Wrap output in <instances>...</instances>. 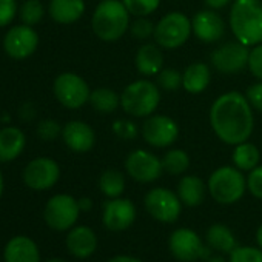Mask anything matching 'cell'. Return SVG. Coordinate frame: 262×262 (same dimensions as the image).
Segmentation results:
<instances>
[{
    "mask_svg": "<svg viewBox=\"0 0 262 262\" xmlns=\"http://www.w3.org/2000/svg\"><path fill=\"white\" fill-rule=\"evenodd\" d=\"M210 123L219 141L234 147L248 141L253 133V108L244 94L237 91L224 93L210 108Z\"/></svg>",
    "mask_w": 262,
    "mask_h": 262,
    "instance_id": "1",
    "label": "cell"
},
{
    "mask_svg": "<svg viewBox=\"0 0 262 262\" xmlns=\"http://www.w3.org/2000/svg\"><path fill=\"white\" fill-rule=\"evenodd\" d=\"M228 22L236 40L247 47L262 43V0H234Z\"/></svg>",
    "mask_w": 262,
    "mask_h": 262,
    "instance_id": "2",
    "label": "cell"
},
{
    "mask_svg": "<svg viewBox=\"0 0 262 262\" xmlns=\"http://www.w3.org/2000/svg\"><path fill=\"white\" fill-rule=\"evenodd\" d=\"M129 24V13L122 0H102L91 17L93 31L103 42L122 39Z\"/></svg>",
    "mask_w": 262,
    "mask_h": 262,
    "instance_id": "3",
    "label": "cell"
},
{
    "mask_svg": "<svg viewBox=\"0 0 262 262\" xmlns=\"http://www.w3.org/2000/svg\"><path fill=\"white\" fill-rule=\"evenodd\" d=\"M161 102V88L147 79L135 80L126 85L120 94V106L133 117L151 116Z\"/></svg>",
    "mask_w": 262,
    "mask_h": 262,
    "instance_id": "4",
    "label": "cell"
},
{
    "mask_svg": "<svg viewBox=\"0 0 262 262\" xmlns=\"http://www.w3.org/2000/svg\"><path fill=\"white\" fill-rule=\"evenodd\" d=\"M207 188L217 204L231 205L245 194L247 178L236 167H219L208 178Z\"/></svg>",
    "mask_w": 262,
    "mask_h": 262,
    "instance_id": "5",
    "label": "cell"
},
{
    "mask_svg": "<svg viewBox=\"0 0 262 262\" xmlns=\"http://www.w3.org/2000/svg\"><path fill=\"white\" fill-rule=\"evenodd\" d=\"M80 214L79 202L71 194L59 193L51 196L43 208L45 224L54 231H68L71 230Z\"/></svg>",
    "mask_w": 262,
    "mask_h": 262,
    "instance_id": "6",
    "label": "cell"
},
{
    "mask_svg": "<svg viewBox=\"0 0 262 262\" xmlns=\"http://www.w3.org/2000/svg\"><path fill=\"white\" fill-rule=\"evenodd\" d=\"M191 33V20L185 14L174 11L165 14L156 24L153 37L161 48L174 50L182 47L188 40Z\"/></svg>",
    "mask_w": 262,
    "mask_h": 262,
    "instance_id": "7",
    "label": "cell"
},
{
    "mask_svg": "<svg viewBox=\"0 0 262 262\" xmlns=\"http://www.w3.org/2000/svg\"><path fill=\"white\" fill-rule=\"evenodd\" d=\"M168 248L171 254L181 262H196L199 259L207 260L211 256V248L205 245L201 236L191 228H178L170 234Z\"/></svg>",
    "mask_w": 262,
    "mask_h": 262,
    "instance_id": "8",
    "label": "cell"
},
{
    "mask_svg": "<svg viewBox=\"0 0 262 262\" xmlns=\"http://www.w3.org/2000/svg\"><path fill=\"white\" fill-rule=\"evenodd\" d=\"M53 93L60 105L68 110H77L88 103L91 90L83 77L76 73H62L53 82Z\"/></svg>",
    "mask_w": 262,
    "mask_h": 262,
    "instance_id": "9",
    "label": "cell"
},
{
    "mask_svg": "<svg viewBox=\"0 0 262 262\" xmlns=\"http://www.w3.org/2000/svg\"><path fill=\"white\" fill-rule=\"evenodd\" d=\"M144 205L150 216L162 224L176 222L182 211V202L178 193L164 187H156L150 190L145 194Z\"/></svg>",
    "mask_w": 262,
    "mask_h": 262,
    "instance_id": "10",
    "label": "cell"
},
{
    "mask_svg": "<svg viewBox=\"0 0 262 262\" xmlns=\"http://www.w3.org/2000/svg\"><path fill=\"white\" fill-rule=\"evenodd\" d=\"M24 184L34 191H47L60 179V167L51 158H36L27 164L22 173Z\"/></svg>",
    "mask_w": 262,
    "mask_h": 262,
    "instance_id": "11",
    "label": "cell"
},
{
    "mask_svg": "<svg viewBox=\"0 0 262 262\" xmlns=\"http://www.w3.org/2000/svg\"><path fill=\"white\" fill-rule=\"evenodd\" d=\"M126 174L141 184H150L161 178L164 167L162 159L147 150H135L125 159Z\"/></svg>",
    "mask_w": 262,
    "mask_h": 262,
    "instance_id": "12",
    "label": "cell"
},
{
    "mask_svg": "<svg viewBox=\"0 0 262 262\" xmlns=\"http://www.w3.org/2000/svg\"><path fill=\"white\" fill-rule=\"evenodd\" d=\"M144 141L155 148H165L176 142L179 126L174 119L164 114H151L142 125Z\"/></svg>",
    "mask_w": 262,
    "mask_h": 262,
    "instance_id": "13",
    "label": "cell"
},
{
    "mask_svg": "<svg viewBox=\"0 0 262 262\" xmlns=\"http://www.w3.org/2000/svg\"><path fill=\"white\" fill-rule=\"evenodd\" d=\"M39 47V34L33 27L16 25L4 36V51L16 60H25L36 53Z\"/></svg>",
    "mask_w": 262,
    "mask_h": 262,
    "instance_id": "14",
    "label": "cell"
},
{
    "mask_svg": "<svg viewBox=\"0 0 262 262\" xmlns=\"http://www.w3.org/2000/svg\"><path fill=\"white\" fill-rule=\"evenodd\" d=\"M248 48L239 40L227 42L211 53V65L222 74H236L248 67Z\"/></svg>",
    "mask_w": 262,
    "mask_h": 262,
    "instance_id": "15",
    "label": "cell"
},
{
    "mask_svg": "<svg viewBox=\"0 0 262 262\" xmlns=\"http://www.w3.org/2000/svg\"><path fill=\"white\" fill-rule=\"evenodd\" d=\"M136 221V205L129 199L114 198L108 199L103 204L102 222L103 225L114 233L125 231Z\"/></svg>",
    "mask_w": 262,
    "mask_h": 262,
    "instance_id": "16",
    "label": "cell"
},
{
    "mask_svg": "<svg viewBox=\"0 0 262 262\" xmlns=\"http://www.w3.org/2000/svg\"><path fill=\"white\" fill-rule=\"evenodd\" d=\"M193 34L204 43H216L225 34V24L214 10H204L191 19Z\"/></svg>",
    "mask_w": 262,
    "mask_h": 262,
    "instance_id": "17",
    "label": "cell"
},
{
    "mask_svg": "<svg viewBox=\"0 0 262 262\" xmlns=\"http://www.w3.org/2000/svg\"><path fill=\"white\" fill-rule=\"evenodd\" d=\"M62 139L73 153H88L96 144V133L86 122L70 120L62 128Z\"/></svg>",
    "mask_w": 262,
    "mask_h": 262,
    "instance_id": "18",
    "label": "cell"
},
{
    "mask_svg": "<svg viewBox=\"0 0 262 262\" xmlns=\"http://www.w3.org/2000/svg\"><path fill=\"white\" fill-rule=\"evenodd\" d=\"M65 244L71 256L76 259H88L97 250V236L91 227L74 225L71 230H68Z\"/></svg>",
    "mask_w": 262,
    "mask_h": 262,
    "instance_id": "19",
    "label": "cell"
},
{
    "mask_svg": "<svg viewBox=\"0 0 262 262\" xmlns=\"http://www.w3.org/2000/svg\"><path fill=\"white\" fill-rule=\"evenodd\" d=\"M4 262H42L40 248L30 236H13L4 247Z\"/></svg>",
    "mask_w": 262,
    "mask_h": 262,
    "instance_id": "20",
    "label": "cell"
},
{
    "mask_svg": "<svg viewBox=\"0 0 262 262\" xmlns=\"http://www.w3.org/2000/svg\"><path fill=\"white\" fill-rule=\"evenodd\" d=\"M27 138L17 126L0 128V164H10L16 161L25 150Z\"/></svg>",
    "mask_w": 262,
    "mask_h": 262,
    "instance_id": "21",
    "label": "cell"
},
{
    "mask_svg": "<svg viewBox=\"0 0 262 262\" xmlns=\"http://www.w3.org/2000/svg\"><path fill=\"white\" fill-rule=\"evenodd\" d=\"M50 17L60 25H71L85 14V0H50Z\"/></svg>",
    "mask_w": 262,
    "mask_h": 262,
    "instance_id": "22",
    "label": "cell"
},
{
    "mask_svg": "<svg viewBox=\"0 0 262 262\" xmlns=\"http://www.w3.org/2000/svg\"><path fill=\"white\" fill-rule=\"evenodd\" d=\"M135 65L142 76H156L164 67V53L158 43H144L135 57Z\"/></svg>",
    "mask_w": 262,
    "mask_h": 262,
    "instance_id": "23",
    "label": "cell"
},
{
    "mask_svg": "<svg viewBox=\"0 0 262 262\" xmlns=\"http://www.w3.org/2000/svg\"><path fill=\"white\" fill-rule=\"evenodd\" d=\"M210 82H211V71L207 63L194 62L188 65L182 73V86L191 94L204 93L208 88Z\"/></svg>",
    "mask_w": 262,
    "mask_h": 262,
    "instance_id": "24",
    "label": "cell"
},
{
    "mask_svg": "<svg viewBox=\"0 0 262 262\" xmlns=\"http://www.w3.org/2000/svg\"><path fill=\"white\" fill-rule=\"evenodd\" d=\"M207 185L198 176H184L178 184V196L187 207H198L204 202Z\"/></svg>",
    "mask_w": 262,
    "mask_h": 262,
    "instance_id": "25",
    "label": "cell"
},
{
    "mask_svg": "<svg viewBox=\"0 0 262 262\" xmlns=\"http://www.w3.org/2000/svg\"><path fill=\"white\" fill-rule=\"evenodd\" d=\"M207 245L219 253H231L237 247V239L233 231L224 224H213L208 227L205 234Z\"/></svg>",
    "mask_w": 262,
    "mask_h": 262,
    "instance_id": "26",
    "label": "cell"
},
{
    "mask_svg": "<svg viewBox=\"0 0 262 262\" xmlns=\"http://www.w3.org/2000/svg\"><path fill=\"white\" fill-rule=\"evenodd\" d=\"M88 103L100 114H110L120 106V96L106 86H99L91 91Z\"/></svg>",
    "mask_w": 262,
    "mask_h": 262,
    "instance_id": "27",
    "label": "cell"
},
{
    "mask_svg": "<svg viewBox=\"0 0 262 262\" xmlns=\"http://www.w3.org/2000/svg\"><path fill=\"white\" fill-rule=\"evenodd\" d=\"M231 159H233L234 167L239 168L241 171H251L253 168H256L259 165L260 153L254 144H250L245 141L242 144L234 145Z\"/></svg>",
    "mask_w": 262,
    "mask_h": 262,
    "instance_id": "28",
    "label": "cell"
},
{
    "mask_svg": "<svg viewBox=\"0 0 262 262\" xmlns=\"http://www.w3.org/2000/svg\"><path fill=\"white\" fill-rule=\"evenodd\" d=\"M99 188L108 198H120L125 191V176L117 170H106L99 178Z\"/></svg>",
    "mask_w": 262,
    "mask_h": 262,
    "instance_id": "29",
    "label": "cell"
},
{
    "mask_svg": "<svg viewBox=\"0 0 262 262\" xmlns=\"http://www.w3.org/2000/svg\"><path fill=\"white\" fill-rule=\"evenodd\" d=\"M162 167H164V171H167L171 176L184 174L190 167V156L187 155V151L179 150V148L170 150L162 158Z\"/></svg>",
    "mask_w": 262,
    "mask_h": 262,
    "instance_id": "30",
    "label": "cell"
},
{
    "mask_svg": "<svg viewBox=\"0 0 262 262\" xmlns=\"http://www.w3.org/2000/svg\"><path fill=\"white\" fill-rule=\"evenodd\" d=\"M45 16V8L40 0H25L19 7V17L24 25L34 27L42 22Z\"/></svg>",
    "mask_w": 262,
    "mask_h": 262,
    "instance_id": "31",
    "label": "cell"
},
{
    "mask_svg": "<svg viewBox=\"0 0 262 262\" xmlns=\"http://www.w3.org/2000/svg\"><path fill=\"white\" fill-rule=\"evenodd\" d=\"M122 2L128 13L136 17H147L153 14L161 5V0H122Z\"/></svg>",
    "mask_w": 262,
    "mask_h": 262,
    "instance_id": "32",
    "label": "cell"
},
{
    "mask_svg": "<svg viewBox=\"0 0 262 262\" xmlns=\"http://www.w3.org/2000/svg\"><path fill=\"white\" fill-rule=\"evenodd\" d=\"M156 83L164 91H176L182 86V73L174 68H162V71L156 74Z\"/></svg>",
    "mask_w": 262,
    "mask_h": 262,
    "instance_id": "33",
    "label": "cell"
},
{
    "mask_svg": "<svg viewBox=\"0 0 262 262\" xmlns=\"http://www.w3.org/2000/svg\"><path fill=\"white\" fill-rule=\"evenodd\" d=\"M155 28H156V25L147 17H136L135 22L129 24L131 36H133L136 40H141V42L148 40L150 37H153L155 36Z\"/></svg>",
    "mask_w": 262,
    "mask_h": 262,
    "instance_id": "34",
    "label": "cell"
},
{
    "mask_svg": "<svg viewBox=\"0 0 262 262\" xmlns=\"http://www.w3.org/2000/svg\"><path fill=\"white\" fill-rule=\"evenodd\" d=\"M228 262H262L260 247H236L230 253Z\"/></svg>",
    "mask_w": 262,
    "mask_h": 262,
    "instance_id": "35",
    "label": "cell"
},
{
    "mask_svg": "<svg viewBox=\"0 0 262 262\" xmlns=\"http://www.w3.org/2000/svg\"><path fill=\"white\" fill-rule=\"evenodd\" d=\"M113 133L122 139V141H133L139 129H138V125L133 122V120H128V119H117L114 123H113Z\"/></svg>",
    "mask_w": 262,
    "mask_h": 262,
    "instance_id": "36",
    "label": "cell"
},
{
    "mask_svg": "<svg viewBox=\"0 0 262 262\" xmlns=\"http://www.w3.org/2000/svg\"><path fill=\"white\" fill-rule=\"evenodd\" d=\"M62 125L54 120V119H45L37 125V136L42 141L51 142L54 139H57L59 136H62Z\"/></svg>",
    "mask_w": 262,
    "mask_h": 262,
    "instance_id": "37",
    "label": "cell"
},
{
    "mask_svg": "<svg viewBox=\"0 0 262 262\" xmlns=\"http://www.w3.org/2000/svg\"><path fill=\"white\" fill-rule=\"evenodd\" d=\"M19 14L17 0H0V28L8 27Z\"/></svg>",
    "mask_w": 262,
    "mask_h": 262,
    "instance_id": "38",
    "label": "cell"
},
{
    "mask_svg": "<svg viewBox=\"0 0 262 262\" xmlns=\"http://www.w3.org/2000/svg\"><path fill=\"white\" fill-rule=\"evenodd\" d=\"M247 188L251 193V196L262 199V165H257L256 168L248 171Z\"/></svg>",
    "mask_w": 262,
    "mask_h": 262,
    "instance_id": "39",
    "label": "cell"
},
{
    "mask_svg": "<svg viewBox=\"0 0 262 262\" xmlns=\"http://www.w3.org/2000/svg\"><path fill=\"white\" fill-rule=\"evenodd\" d=\"M248 70L256 79L262 80V43H259L250 50Z\"/></svg>",
    "mask_w": 262,
    "mask_h": 262,
    "instance_id": "40",
    "label": "cell"
},
{
    "mask_svg": "<svg viewBox=\"0 0 262 262\" xmlns=\"http://www.w3.org/2000/svg\"><path fill=\"white\" fill-rule=\"evenodd\" d=\"M245 97L248 99L251 108L262 113V80H259L257 83L248 86V90L245 93Z\"/></svg>",
    "mask_w": 262,
    "mask_h": 262,
    "instance_id": "41",
    "label": "cell"
},
{
    "mask_svg": "<svg viewBox=\"0 0 262 262\" xmlns=\"http://www.w3.org/2000/svg\"><path fill=\"white\" fill-rule=\"evenodd\" d=\"M204 2L210 10H221L224 7H227L231 0H204Z\"/></svg>",
    "mask_w": 262,
    "mask_h": 262,
    "instance_id": "42",
    "label": "cell"
},
{
    "mask_svg": "<svg viewBox=\"0 0 262 262\" xmlns=\"http://www.w3.org/2000/svg\"><path fill=\"white\" fill-rule=\"evenodd\" d=\"M108 262H142L141 259L135 257V256H128V254H117L114 257H111Z\"/></svg>",
    "mask_w": 262,
    "mask_h": 262,
    "instance_id": "43",
    "label": "cell"
},
{
    "mask_svg": "<svg viewBox=\"0 0 262 262\" xmlns=\"http://www.w3.org/2000/svg\"><path fill=\"white\" fill-rule=\"evenodd\" d=\"M77 202H79L80 211H90L93 207V201L90 198H80V199H77Z\"/></svg>",
    "mask_w": 262,
    "mask_h": 262,
    "instance_id": "44",
    "label": "cell"
},
{
    "mask_svg": "<svg viewBox=\"0 0 262 262\" xmlns=\"http://www.w3.org/2000/svg\"><path fill=\"white\" fill-rule=\"evenodd\" d=\"M256 242H257V247L262 248V224L259 225V228L256 231Z\"/></svg>",
    "mask_w": 262,
    "mask_h": 262,
    "instance_id": "45",
    "label": "cell"
},
{
    "mask_svg": "<svg viewBox=\"0 0 262 262\" xmlns=\"http://www.w3.org/2000/svg\"><path fill=\"white\" fill-rule=\"evenodd\" d=\"M205 262H227L222 256H210Z\"/></svg>",
    "mask_w": 262,
    "mask_h": 262,
    "instance_id": "46",
    "label": "cell"
},
{
    "mask_svg": "<svg viewBox=\"0 0 262 262\" xmlns=\"http://www.w3.org/2000/svg\"><path fill=\"white\" fill-rule=\"evenodd\" d=\"M4 190H5V182H4V174L0 171V199L4 196Z\"/></svg>",
    "mask_w": 262,
    "mask_h": 262,
    "instance_id": "47",
    "label": "cell"
},
{
    "mask_svg": "<svg viewBox=\"0 0 262 262\" xmlns=\"http://www.w3.org/2000/svg\"><path fill=\"white\" fill-rule=\"evenodd\" d=\"M45 262H68V260L62 259V257H51V259H48V260H45Z\"/></svg>",
    "mask_w": 262,
    "mask_h": 262,
    "instance_id": "48",
    "label": "cell"
}]
</instances>
